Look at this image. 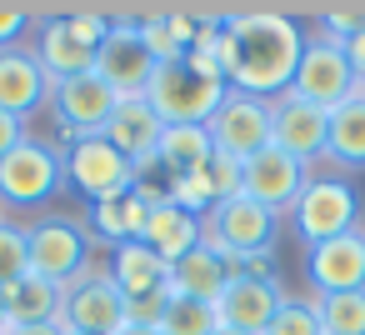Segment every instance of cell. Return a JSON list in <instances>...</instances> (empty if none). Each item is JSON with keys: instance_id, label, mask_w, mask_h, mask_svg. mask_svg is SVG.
<instances>
[{"instance_id": "cell-2", "label": "cell", "mask_w": 365, "mask_h": 335, "mask_svg": "<svg viewBox=\"0 0 365 335\" xmlns=\"http://www.w3.org/2000/svg\"><path fill=\"white\" fill-rule=\"evenodd\" d=\"M275 235H280V215L265 210L260 200H250L245 190L210 205L205 220H200V245L215 250L225 265L230 260H245V255H265L275 250Z\"/></svg>"}, {"instance_id": "cell-38", "label": "cell", "mask_w": 365, "mask_h": 335, "mask_svg": "<svg viewBox=\"0 0 365 335\" xmlns=\"http://www.w3.org/2000/svg\"><path fill=\"white\" fill-rule=\"evenodd\" d=\"M11 335H66V330H61V320H46V325H16Z\"/></svg>"}, {"instance_id": "cell-41", "label": "cell", "mask_w": 365, "mask_h": 335, "mask_svg": "<svg viewBox=\"0 0 365 335\" xmlns=\"http://www.w3.org/2000/svg\"><path fill=\"white\" fill-rule=\"evenodd\" d=\"M215 335H240V330H225V325H215Z\"/></svg>"}, {"instance_id": "cell-20", "label": "cell", "mask_w": 365, "mask_h": 335, "mask_svg": "<svg viewBox=\"0 0 365 335\" xmlns=\"http://www.w3.org/2000/svg\"><path fill=\"white\" fill-rule=\"evenodd\" d=\"M110 280L120 285L125 300H135V295L170 290V265H165L145 240H125V245L110 250Z\"/></svg>"}, {"instance_id": "cell-17", "label": "cell", "mask_w": 365, "mask_h": 335, "mask_svg": "<svg viewBox=\"0 0 365 335\" xmlns=\"http://www.w3.org/2000/svg\"><path fill=\"white\" fill-rule=\"evenodd\" d=\"M160 130H165V120L150 110V100L145 96H135V100H120L115 105V115L106 120V140L135 165V170H145L150 160H155V145H160Z\"/></svg>"}, {"instance_id": "cell-26", "label": "cell", "mask_w": 365, "mask_h": 335, "mask_svg": "<svg viewBox=\"0 0 365 335\" xmlns=\"http://www.w3.org/2000/svg\"><path fill=\"white\" fill-rule=\"evenodd\" d=\"M325 155L350 165V170H365V100H345L330 110V140H325Z\"/></svg>"}, {"instance_id": "cell-34", "label": "cell", "mask_w": 365, "mask_h": 335, "mask_svg": "<svg viewBox=\"0 0 365 335\" xmlns=\"http://www.w3.org/2000/svg\"><path fill=\"white\" fill-rule=\"evenodd\" d=\"M165 305H170V290L135 295V300H125V325H160L165 320Z\"/></svg>"}, {"instance_id": "cell-1", "label": "cell", "mask_w": 365, "mask_h": 335, "mask_svg": "<svg viewBox=\"0 0 365 335\" xmlns=\"http://www.w3.org/2000/svg\"><path fill=\"white\" fill-rule=\"evenodd\" d=\"M225 31V86L240 96L275 100L290 91L305 36L280 11H230L220 16Z\"/></svg>"}, {"instance_id": "cell-36", "label": "cell", "mask_w": 365, "mask_h": 335, "mask_svg": "<svg viewBox=\"0 0 365 335\" xmlns=\"http://www.w3.org/2000/svg\"><path fill=\"white\" fill-rule=\"evenodd\" d=\"M21 140H26V120H21V115H11V110H0V160H6Z\"/></svg>"}, {"instance_id": "cell-25", "label": "cell", "mask_w": 365, "mask_h": 335, "mask_svg": "<svg viewBox=\"0 0 365 335\" xmlns=\"http://www.w3.org/2000/svg\"><path fill=\"white\" fill-rule=\"evenodd\" d=\"M6 310L16 325H46L61 315V285H51L46 275H21L6 290Z\"/></svg>"}, {"instance_id": "cell-6", "label": "cell", "mask_w": 365, "mask_h": 335, "mask_svg": "<svg viewBox=\"0 0 365 335\" xmlns=\"http://www.w3.org/2000/svg\"><path fill=\"white\" fill-rule=\"evenodd\" d=\"M290 225L305 245H325L345 230L360 225V195L350 180H335V175H310L295 210H290Z\"/></svg>"}, {"instance_id": "cell-22", "label": "cell", "mask_w": 365, "mask_h": 335, "mask_svg": "<svg viewBox=\"0 0 365 335\" xmlns=\"http://www.w3.org/2000/svg\"><path fill=\"white\" fill-rule=\"evenodd\" d=\"M225 285H230V270H225V260H220L215 250H205V245H195L185 260L170 265V295H180V300H205V305H215Z\"/></svg>"}, {"instance_id": "cell-10", "label": "cell", "mask_w": 365, "mask_h": 335, "mask_svg": "<svg viewBox=\"0 0 365 335\" xmlns=\"http://www.w3.org/2000/svg\"><path fill=\"white\" fill-rule=\"evenodd\" d=\"M355 91V76H350V61L335 41H305L300 51V66H295V81H290V96L305 100V105H320V110H335L345 105Z\"/></svg>"}, {"instance_id": "cell-39", "label": "cell", "mask_w": 365, "mask_h": 335, "mask_svg": "<svg viewBox=\"0 0 365 335\" xmlns=\"http://www.w3.org/2000/svg\"><path fill=\"white\" fill-rule=\"evenodd\" d=\"M16 330V320H11V310H6V290H0V335H11Z\"/></svg>"}, {"instance_id": "cell-24", "label": "cell", "mask_w": 365, "mask_h": 335, "mask_svg": "<svg viewBox=\"0 0 365 335\" xmlns=\"http://www.w3.org/2000/svg\"><path fill=\"white\" fill-rule=\"evenodd\" d=\"M145 215H150V205L135 190H120V195H106V200L91 205V230H96V240L125 245V240L145 235Z\"/></svg>"}, {"instance_id": "cell-8", "label": "cell", "mask_w": 365, "mask_h": 335, "mask_svg": "<svg viewBox=\"0 0 365 335\" xmlns=\"http://www.w3.org/2000/svg\"><path fill=\"white\" fill-rule=\"evenodd\" d=\"M205 130H210V140H215L220 155H230V160L245 165L250 155H260V150L270 145L275 110H270V100H260V96H240V91H230V96L220 100V110L205 120Z\"/></svg>"}, {"instance_id": "cell-33", "label": "cell", "mask_w": 365, "mask_h": 335, "mask_svg": "<svg viewBox=\"0 0 365 335\" xmlns=\"http://www.w3.org/2000/svg\"><path fill=\"white\" fill-rule=\"evenodd\" d=\"M66 26L76 31L81 46L101 51V41L110 36V11H66Z\"/></svg>"}, {"instance_id": "cell-5", "label": "cell", "mask_w": 365, "mask_h": 335, "mask_svg": "<svg viewBox=\"0 0 365 335\" xmlns=\"http://www.w3.org/2000/svg\"><path fill=\"white\" fill-rule=\"evenodd\" d=\"M66 185V155L46 140H21L0 160V210H36Z\"/></svg>"}, {"instance_id": "cell-18", "label": "cell", "mask_w": 365, "mask_h": 335, "mask_svg": "<svg viewBox=\"0 0 365 335\" xmlns=\"http://www.w3.org/2000/svg\"><path fill=\"white\" fill-rule=\"evenodd\" d=\"M46 100H51V76L41 71L36 51H21V46L0 51V110H11V115L26 120Z\"/></svg>"}, {"instance_id": "cell-42", "label": "cell", "mask_w": 365, "mask_h": 335, "mask_svg": "<svg viewBox=\"0 0 365 335\" xmlns=\"http://www.w3.org/2000/svg\"><path fill=\"white\" fill-rule=\"evenodd\" d=\"M0 215H6V210H0Z\"/></svg>"}, {"instance_id": "cell-31", "label": "cell", "mask_w": 365, "mask_h": 335, "mask_svg": "<svg viewBox=\"0 0 365 335\" xmlns=\"http://www.w3.org/2000/svg\"><path fill=\"white\" fill-rule=\"evenodd\" d=\"M265 335H325V330H320V315H315V305H310V300L285 295V300H280V310H275V320L265 325Z\"/></svg>"}, {"instance_id": "cell-4", "label": "cell", "mask_w": 365, "mask_h": 335, "mask_svg": "<svg viewBox=\"0 0 365 335\" xmlns=\"http://www.w3.org/2000/svg\"><path fill=\"white\" fill-rule=\"evenodd\" d=\"M61 330L66 335H120L125 330V295L110 270L86 265L76 280L61 285Z\"/></svg>"}, {"instance_id": "cell-37", "label": "cell", "mask_w": 365, "mask_h": 335, "mask_svg": "<svg viewBox=\"0 0 365 335\" xmlns=\"http://www.w3.org/2000/svg\"><path fill=\"white\" fill-rule=\"evenodd\" d=\"M340 51H345V61H350V76H355V81H365V31H360V36H350Z\"/></svg>"}, {"instance_id": "cell-9", "label": "cell", "mask_w": 365, "mask_h": 335, "mask_svg": "<svg viewBox=\"0 0 365 335\" xmlns=\"http://www.w3.org/2000/svg\"><path fill=\"white\" fill-rule=\"evenodd\" d=\"M66 185H76L96 205L106 195L135 190V165L106 135H86V140H71V150H66Z\"/></svg>"}, {"instance_id": "cell-23", "label": "cell", "mask_w": 365, "mask_h": 335, "mask_svg": "<svg viewBox=\"0 0 365 335\" xmlns=\"http://www.w3.org/2000/svg\"><path fill=\"white\" fill-rule=\"evenodd\" d=\"M210 155H215V140H210L205 125H165L150 165L165 170V175H195ZM135 175H140V170H135Z\"/></svg>"}, {"instance_id": "cell-21", "label": "cell", "mask_w": 365, "mask_h": 335, "mask_svg": "<svg viewBox=\"0 0 365 335\" xmlns=\"http://www.w3.org/2000/svg\"><path fill=\"white\" fill-rule=\"evenodd\" d=\"M165 265H175V260H185L195 245H200V215H190V210H180V205H150V215H145V235H140Z\"/></svg>"}, {"instance_id": "cell-29", "label": "cell", "mask_w": 365, "mask_h": 335, "mask_svg": "<svg viewBox=\"0 0 365 335\" xmlns=\"http://www.w3.org/2000/svg\"><path fill=\"white\" fill-rule=\"evenodd\" d=\"M215 325H220V320H215V305L170 295L165 320H160V335H215Z\"/></svg>"}, {"instance_id": "cell-35", "label": "cell", "mask_w": 365, "mask_h": 335, "mask_svg": "<svg viewBox=\"0 0 365 335\" xmlns=\"http://www.w3.org/2000/svg\"><path fill=\"white\" fill-rule=\"evenodd\" d=\"M26 21H31L26 6H0V51H11L26 36Z\"/></svg>"}, {"instance_id": "cell-27", "label": "cell", "mask_w": 365, "mask_h": 335, "mask_svg": "<svg viewBox=\"0 0 365 335\" xmlns=\"http://www.w3.org/2000/svg\"><path fill=\"white\" fill-rule=\"evenodd\" d=\"M320 330L325 335H365V290H345V295H310Z\"/></svg>"}, {"instance_id": "cell-15", "label": "cell", "mask_w": 365, "mask_h": 335, "mask_svg": "<svg viewBox=\"0 0 365 335\" xmlns=\"http://www.w3.org/2000/svg\"><path fill=\"white\" fill-rule=\"evenodd\" d=\"M270 110H275L270 145H280V150H285V155H295L300 165H310V160H320V155H325V140H330V110L305 105V100H295L290 91H285V96H275V100H270Z\"/></svg>"}, {"instance_id": "cell-19", "label": "cell", "mask_w": 365, "mask_h": 335, "mask_svg": "<svg viewBox=\"0 0 365 335\" xmlns=\"http://www.w3.org/2000/svg\"><path fill=\"white\" fill-rule=\"evenodd\" d=\"M36 61H41V71L51 76V86H56V81H76V76H91V71H96V51L76 41V31L66 26V11L41 16Z\"/></svg>"}, {"instance_id": "cell-32", "label": "cell", "mask_w": 365, "mask_h": 335, "mask_svg": "<svg viewBox=\"0 0 365 335\" xmlns=\"http://www.w3.org/2000/svg\"><path fill=\"white\" fill-rule=\"evenodd\" d=\"M320 26H325V41L345 46L350 36L365 31V6H325L320 11Z\"/></svg>"}, {"instance_id": "cell-7", "label": "cell", "mask_w": 365, "mask_h": 335, "mask_svg": "<svg viewBox=\"0 0 365 335\" xmlns=\"http://www.w3.org/2000/svg\"><path fill=\"white\" fill-rule=\"evenodd\" d=\"M96 76H101L120 100L145 96V86H150V76H155V61H150V51H145V41H140L135 16H110V36H106L101 51H96Z\"/></svg>"}, {"instance_id": "cell-11", "label": "cell", "mask_w": 365, "mask_h": 335, "mask_svg": "<svg viewBox=\"0 0 365 335\" xmlns=\"http://www.w3.org/2000/svg\"><path fill=\"white\" fill-rule=\"evenodd\" d=\"M26 235H31V275H46L51 285H66V280H76L91 265V240L66 215L36 220Z\"/></svg>"}, {"instance_id": "cell-12", "label": "cell", "mask_w": 365, "mask_h": 335, "mask_svg": "<svg viewBox=\"0 0 365 335\" xmlns=\"http://www.w3.org/2000/svg\"><path fill=\"white\" fill-rule=\"evenodd\" d=\"M115 105H120V96L91 71V76H76V81H56L51 86V110H56V120L66 125V135L71 140H86V135H101L106 130V120L115 115Z\"/></svg>"}, {"instance_id": "cell-40", "label": "cell", "mask_w": 365, "mask_h": 335, "mask_svg": "<svg viewBox=\"0 0 365 335\" xmlns=\"http://www.w3.org/2000/svg\"><path fill=\"white\" fill-rule=\"evenodd\" d=\"M120 335H160V325H125Z\"/></svg>"}, {"instance_id": "cell-16", "label": "cell", "mask_w": 365, "mask_h": 335, "mask_svg": "<svg viewBox=\"0 0 365 335\" xmlns=\"http://www.w3.org/2000/svg\"><path fill=\"white\" fill-rule=\"evenodd\" d=\"M285 290L280 280H245V275H230V285L220 290L215 300V320L225 330H240V335H265V325L275 320Z\"/></svg>"}, {"instance_id": "cell-3", "label": "cell", "mask_w": 365, "mask_h": 335, "mask_svg": "<svg viewBox=\"0 0 365 335\" xmlns=\"http://www.w3.org/2000/svg\"><path fill=\"white\" fill-rule=\"evenodd\" d=\"M225 96H230L225 81L200 76V71H190L185 61L155 66V76H150V86H145V100H150V110H155L165 125H205V120L220 110Z\"/></svg>"}, {"instance_id": "cell-14", "label": "cell", "mask_w": 365, "mask_h": 335, "mask_svg": "<svg viewBox=\"0 0 365 335\" xmlns=\"http://www.w3.org/2000/svg\"><path fill=\"white\" fill-rule=\"evenodd\" d=\"M305 165L295 160V155H285L280 145H265L260 155H250L245 160V195L250 200H260L265 210H275L280 220L295 210V200H300V190H305Z\"/></svg>"}, {"instance_id": "cell-28", "label": "cell", "mask_w": 365, "mask_h": 335, "mask_svg": "<svg viewBox=\"0 0 365 335\" xmlns=\"http://www.w3.org/2000/svg\"><path fill=\"white\" fill-rule=\"evenodd\" d=\"M21 275H31V235L26 225L0 215V290H11Z\"/></svg>"}, {"instance_id": "cell-30", "label": "cell", "mask_w": 365, "mask_h": 335, "mask_svg": "<svg viewBox=\"0 0 365 335\" xmlns=\"http://www.w3.org/2000/svg\"><path fill=\"white\" fill-rule=\"evenodd\" d=\"M200 180H205V190H210V205H220V200H230V195L245 190V165L215 150V155L200 165Z\"/></svg>"}, {"instance_id": "cell-13", "label": "cell", "mask_w": 365, "mask_h": 335, "mask_svg": "<svg viewBox=\"0 0 365 335\" xmlns=\"http://www.w3.org/2000/svg\"><path fill=\"white\" fill-rule=\"evenodd\" d=\"M310 275V295H345V290H365V220L325 245H310L305 260Z\"/></svg>"}]
</instances>
